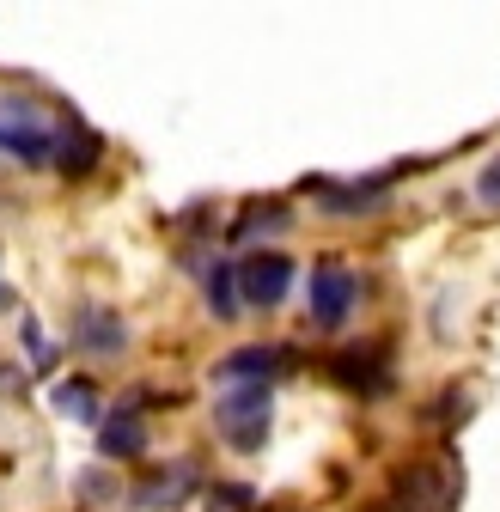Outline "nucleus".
Returning a JSON list of instances; mask_svg holds the SVG:
<instances>
[{"label":"nucleus","instance_id":"obj_7","mask_svg":"<svg viewBox=\"0 0 500 512\" xmlns=\"http://www.w3.org/2000/svg\"><path fill=\"white\" fill-rule=\"evenodd\" d=\"M281 366H287V348H275V342H269V348L250 342V348H232V354L214 366V378H220V384H269Z\"/></svg>","mask_w":500,"mask_h":512},{"label":"nucleus","instance_id":"obj_16","mask_svg":"<svg viewBox=\"0 0 500 512\" xmlns=\"http://www.w3.org/2000/svg\"><path fill=\"white\" fill-rule=\"evenodd\" d=\"M208 512H250V488H214Z\"/></svg>","mask_w":500,"mask_h":512},{"label":"nucleus","instance_id":"obj_6","mask_svg":"<svg viewBox=\"0 0 500 512\" xmlns=\"http://www.w3.org/2000/svg\"><path fill=\"white\" fill-rule=\"evenodd\" d=\"M98 452L116 464V458H147L153 452V433H147V415L141 403H116V415L98 421Z\"/></svg>","mask_w":500,"mask_h":512},{"label":"nucleus","instance_id":"obj_2","mask_svg":"<svg viewBox=\"0 0 500 512\" xmlns=\"http://www.w3.org/2000/svg\"><path fill=\"white\" fill-rule=\"evenodd\" d=\"M269 415H275V391L269 384H226L214 397V427L232 452H257L269 439Z\"/></svg>","mask_w":500,"mask_h":512},{"label":"nucleus","instance_id":"obj_9","mask_svg":"<svg viewBox=\"0 0 500 512\" xmlns=\"http://www.w3.org/2000/svg\"><path fill=\"white\" fill-rule=\"evenodd\" d=\"M104 165V135L98 128H86L80 116L68 122V135H61V153H55V171L61 177H92Z\"/></svg>","mask_w":500,"mask_h":512},{"label":"nucleus","instance_id":"obj_12","mask_svg":"<svg viewBox=\"0 0 500 512\" xmlns=\"http://www.w3.org/2000/svg\"><path fill=\"white\" fill-rule=\"evenodd\" d=\"M49 403H55V415H61V421H86V427H92V421H104V415H98V391H92L86 378H61L55 391H49Z\"/></svg>","mask_w":500,"mask_h":512},{"label":"nucleus","instance_id":"obj_1","mask_svg":"<svg viewBox=\"0 0 500 512\" xmlns=\"http://www.w3.org/2000/svg\"><path fill=\"white\" fill-rule=\"evenodd\" d=\"M74 116H55L43 98L31 92H0V159L19 171H43L61 153V135H68Z\"/></svg>","mask_w":500,"mask_h":512},{"label":"nucleus","instance_id":"obj_10","mask_svg":"<svg viewBox=\"0 0 500 512\" xmlns=\"http://www.w3.org/2000/svg\"><path fill=\"white\" fill-rule=\"evenodd\" d=\"M336 378L348 384V391H360V397L385 391V378H391L385 348H342V354H336Z\"/></svg>","mask_w":500,"mask_h":512},{"label":"nucleus","instance_id":"obj_8","mask_svg":"<svg viewBox=\"0 0 500 512\" xmlns=\"http://www.w3.org/2000/svg\"><path fill=\"white\" fill-rule=\"evenodd\" d=\"M311 196L324 202V214H342V220H354V214H379V202H385V183L372 177V183H330V177H318L311 183Z\"/></svg>","mask_w":500,"mask_h":512},{"label":"nucleus","instance_id":"obj_17","mask_svg":"<svg viewBox=\"0 0 500 512\" xmlns=\"http://www.w3.org/2000/svg\"><path fill=\"white\" fill-rule=\"evenodd\" d=\"M476 202H488V208H500V159H488V171L476 177Z\"/></svg>","mask_w":500,"mask_h":512},{"label":"nucleus","instance_id":"obj_13","mask_svg":"<svg viewBox=\"0 0 500 512\" xmlns=\"http://www.w3.org/2000/svg\"><path fill=\"white\" fill-rule=\"evenodd\" d=\"M202 476H196V464H171L165 476H153V482H141L135 488V500L141 506H177V494H190Z\"/></svg>","mask_w":500,"mask_h":512},{"label":"nucleus","instance_id":"obj_3","mask_svg":"<svg viewBox=\"0 0 500 512\" xmlns=\"http://www.w3.org/2000/svg\"><path fill=\"white\" fill-rule=\"evenodd\" d=\"M360 305V275L342 263V256H318L305 275V317L311 330H342Z\"/></svg>","mask_w":500,"mask_h":512},{"label":"nucleus","instance_id":"obj_18","mask_svg":"<svg viewBox=\"0 0 500 512\" xmlns=\"http://www.w3.org/2000/svg\"><path fill=\"white\" fill-rule=\"evenodd\" d=\"M13 305H19V293H13L7 281H0V311H13Z\"/></svg>","mask_w":500,"mask_h":512},{"label":"nucleus","instance_id":"obj_15","mask_svg":"<svg viewBox=\"0 0 500 512\" xmlns=\"http://www.w3.org/2000/svg\"><path fill=\"white\" fill-rule=\"evenodd\" d=\"M74 488H80V500H86V506H110V500H116V482H110L104 470H86Z\"/></svg>","mask_w":500,"mask_h":512},{"label":"nucleus","instance_id":"obj_14","mask_svg":"<svg viewBox=\"0 0 500 512\" xmlns=\"http://www.w3.org/2000/svg\"><path fill=\"white\" fill-rule=\"evenodd\" d=\"M19 336H25V348H31V372H43V378H49V372H55V354H61V348H55V342L43 336V324H37L31 311H19Z\"/></svg>","mask_w":500,"mask_h":512},{"label":"nucleus","instance_id":"obj_11","mask_svg":"<svg viewBox=\"0 0 500 512\" xmlns=\"http://www.w3.org/2000/svg\"><path fill=\"white\" fill-rule=\"evenodd\" d=\"M202 293H208V311L220 317V324H232V317L244 311V299H238V263H214L202 275Z\"/></svg>","mask_w":500,"mask_h":512},{"label":"nucleus","instance_id":"obj_4","mask_svg":"<svg viewBox=\"0 0 500 512\" xmlns=\"http://www.w3.org/2000/svg\"><path fill=\"white\" fill-rule=\"evenodd\" d=\"M293 287V256L281 250H250L244 263H238V299L244 311H275Z\"/></svg>","mask_w":500,"mask_h":512},{"label":"nucleus","instance_id":"obj_5","mask_svg":"<svg viewBox=\"0 0 500 512\" xmlns=\"http://www.w3.org/2000/svg\"><path fill=\"white\" fill-rule=\"evenodd\" d=\"M68 342H74L80 354H92V360H116L122 348H129V324H122L116 305L86 299V305H74V317H68Z\"/></svg>","mask_w":500,"mask_h":512}]
</instances>
